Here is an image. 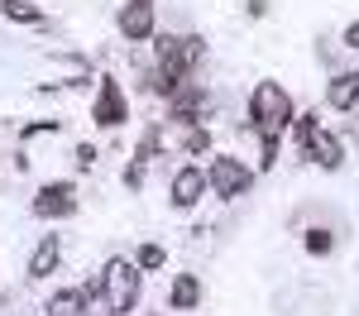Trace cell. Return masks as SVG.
<instances>
[{
    "label": "cell",
    "instance_id": "14",
    "mask_svg": "<svg viewBox=\"0 0 359 316\" xmlns=\"http://www.w3.org/2000/svg\"><path fill=\"white\" fill-rule=\"evenodd\" d=\"M0 15L5 20H20V25H43V10L34 0H0Z\"/></svg>",
    "mask_w": 359,
    "mask_h": 316
},
{
    "label": "cell",
    "instance_id": "16",
    "mask_svg": "<svg viewBox=\"0 0 359 316\" xmlns=\"http://www.w3.org/2000/svg\"><path fill=\"white\" fill-rule=\"evenodd\" d=\"M278 163V135H259V168Z\"/></svg>",
    "mask_w": 359,
    "mask_h": 316
},
{
    "label": "cell",
    "instance_id": "10",
    "mask_svg": "<svg viewBox=\"0 0 359 316\" xmlns=\"http://www.w3.org/2000/svg\"><path fill=\"white\" fill-rule=\"evenodd\" d=\"M206 111V91L201 86H182L177 96H172V120H182V125H196V115Z\"/></svg>",
    "mask_w": 359,
    "mask_h": 316
},
{
    "label": "cell",
    "instance_id": "6",
    "mask_svg": "<svg viewBox=\"0 0 359 316\" xmlns=\"http://www.w3.org/2000/svg\"><path fill=\"white\" fill-rule=\"evenodd\" d=\"M206 187H211V182H206V172H201V168H182L177 177H172V206H182V211L196 206V201L206 197Z\"/></svg>",
    "mask_w": 359,
    "mask_h": 316
},
{
    "label": "cell",
    "instance_id": "19",
    "mask_svg": "<svg viewBox=\"0 0 359 316\" xmlns=\"http://www.w3.org/2000/svg\"><path fill=\"white\" fill-rule=\"evenodd\" d=\"M306 249H311V254H331V235H326V230H311V235H306Z\"/></svg>",
    "mask_w": 359,
    "mask_h": 316
},
{
    "label": "cell",
    "instance_id": "4",
    "mask_svg": "<svg viewBox=\"0 0 359 316\" xmlns=\"http://www.w3.org/2000/svg\"><path fill=\"white\" fill-rule=\"evenodd\" d=\"M91 120H96V125H106V130H115V125H125V120H130V111H125V91H120V82H111V77H101V91H96V106H91Z\"/></svg>",
    "mask_w": 359,
    "mask_h": 316
},
{
    "label": "cell",
    "instance_id": "18",
    "mask_svg": "<svg viewBox=\"0 0 359 316\" xmlns=\"http://www.w3.org/2000/svg\"><path fill=\"white\" fill-rule=\"evenodd\" d=\"M20 135H25V139H34V135H57V120H29Z\"/></svg>",
    "mask_w": 359,
    "mask_h": 316
},
{
    "label": "cell",
    "instance_id": "2",
    "mask_svg": "<svg viewBox=\"0 0 359 316\" xmlns=\"http://www.w3.org/2000/svg\"><path fill=\"white\" fill-rule=\"evenodd\" d=\"M101 287H106V307H111V316H125L139 302V263H130V259H111L106 273H101Z\"/></svg>",
    "mask_w": 359,
    "mask_h": 316
},
{
    "label": "cell",
    "instance_id": "15",
    "mask_svg": "<svg viewBox=\"0 0 359 316\" xmlns=\"http://www.w3.org/2000/svg\"><path fill=\"white\" fill-rule=\"evenodd\" d=\"M135 263H139V268H163V263H168V254L158 249V245H139Z\"/></svg>",
    "mask_w": 359,
    "mask_h": 316
},
{
    "label": "cell",
    "instance_id": "9",
    "mask_svg": "<svg viewBox=\"0 0 359 316\" xmlns=\"http://www.w3.org/2000/svg\"><path fill=\"white\" fill-rule=\"evenodd\" d=\"M326 101L335 111H355L359 106V72H340L331 86H326Z\"/></svg>",
    "mask_w": 359,
    "mask_h": 316
},
{
    "label": "cell",
    "instance_id": "21",
    "mask_svg": "<svg viewBox=\"0 0 359 316\" xmlns=\"http://www.w3.org/2000/svg\"><path fill=\"white\" fill-rule=\"evenodd\" d=\"M125 187H144V163H135V168H125Z\"/></svg>",
    "mask_w": 359,
    "mask_h": 316
},
{
    "label": "cell",
    "instance_id": "5",
    "mask_svg": "<svg viewBox=\"0 0 359 316\" xmlns=\"http://www.w3.org/2000/svg\"><path fill=\"white\" fill-rule=\"evenodd\" d=\"M34 211H39V216H72V211H77V192H72V182H48V187H39Z\"/></svg>",
    "mask_w": 359,
    "mask_h": 316
},
{
    "label": "cell",
    "instance_id": "22",
    "mask_svg": "<svg viewBox=\"0 0 359 316\" xmlns=\"http://www.w3.org/2000/svg\"><path fill=\"white\" fill-rule=\"evenodd\" d=\"M96 163V149L91 144H77V168H91Z\"/></svg>",
    "mask_w": 359,
    "mask_h": 316
},
{
    "label": "cell",
    "instance_id": "23",
    "mask_svg": "<svg viewBox=\"0 0 359 316\" xmlns=\"http://www.w3.org/2000/svg\"><path fill=\"white\" fill-rule=\"evenodd\" d=\"M345 43H350V48L359 53V25H350V29H345Z\"/></svg>",
    "mask_w": 359,
    "mask_h": 316
},
{
    "label": "cell",
    "instance_id": "17",
    "mask_svg": "<svg viewBox=\"0 0 359 316\" xmlns=\"http://www.w3.org/2000/svg\"><path fill=\"white\" fill-rule=\"evenodd\" d=\"M206 149H211V135H206L201 125H192V130H187V153H206Z\"/></svg>",
    "mask_w": 359,
    "mask_h": 316
},
{
    "label": "cell",
    "instance_id": "13",
    "mask_svg": "<svg viewBox=\"0 0 359 316\" xmlns=\"http://www.w3.org/2000/svg\"><path fill=\"white\" fill-rule=\"evenodd\" d=\"M196 302H201V283H196L192 273H177V283H172V307L187 312V307H196Z\"/></svg>",
    "mask_w": 359,
    "mask_h": 316
},
{
    "label": "cell",
    "instance_id": "8",
    "mask_svg": "<svg viewBox=\"0 0 359 316\" xmlns=\"http://www.w3.org/2000/svg\"><path fill=\"white\" fill-rule=\"evenodd\" d=\"M120 34H125V39H149V34H154V5H135V0H130V5H125V10H120Z\"/></svg>",
    "mask_w": 359,
    "mask_h": 316
},
{
    "label": "cell",
    "instance_id": "12",
    "mask_svg": "<svg viewBox=\"0 0 359 316\" xmlns=\"http://www.w3.org/2000/svg\"><path fill=\"white\" fill-rule=\"evenodd\" d=\"M82 312H86V292L82 287L53 292V302H48V316H82Z\"/></svg>",
    "mask_w": 359,
    "mask_h": 316
},
{
    "label": "cell",
    "instance_id": "3",
    "mask_svg": "<svg viewBox=\"0 0 359 316\" xmlns=\"http://www.w3.org/2000/svg\"><path fill=\"white\" fill-rule=\"evenodd\" d=\"M206 182H211V192L225 201H235V197H245L249 187H254V172L240 163V158H211V168H206Z\"/></svg>",
    "mask_w": 359,
    "mask_h": 316
},
{
    "label": "cell",
    "instance_id": "11",
    "mask_svg": "<svg viewBox=\"0 0 359 316\" xmlns=\"http://www.w3.org/2000/svg\"><path fill=\"white\" fill-rule=\"evenodd\" d=\"M57 259H62V245H57V235H48V240L34 249V259H29V278H48L57 268Z\"/></svg>",
    "mask_w": 359,
    "mask_h": 316
},
{
    "label": "cell",
    "instance_id": "1",
    "mask_svg": "<svg viewBox=\"0 0 359 316\" xmlns=\"http://www.w3.org/2000/svg\"><path fill=\"white\" fill-rule=\"evenodd\" d=\"M249 125H254L259 135H283V130L292 125V101H287V91L278 82L254 86V96H249Z\"/></svg>",
    "mask_w": 359,
    "mask_h": 316
},
{
    "label": "cell",
    "instance_id": "24",
    "mask_svg": "<svg viewBox=\"0 0 359 316\" xmlns=\"http://www.w3.org/2000/svg\"><path fill=\"white\" fill-rule=\"evenodd\" d=\"M135 5H154V0H135Z\"/></svg>",
    "mask_w": 359,
    "mask_h": 316
},
{
    "label": "cell",
    "instance_id": "20",
    "mask_svg": "<svg viewBox=\"0 0 359 316\" xmlns=\"http://www.w3.org/2000/svg\"><path fill=\"white\" fill-rule=\"evenodd\" d=\"M316 130H321V125H316V115H297V135H302V144L311 139Z\"/></svg>",
    "mask_w": 359,
    "mask_h": 316
},
{
    "label": "cell",
    "instance_id": "7",
    "mask_svg": "<svg viewBox=\"0 0 359 316\" xmlns=\"http://www.w3.org/2000/svg\"><path fill=\"white\" fill-rule=\"evenodd\" d=\"M302 153L311 158V163H321V168H340V163H345V149H340V139H335V135H326V130H316V135L302 144Z\"/></svg>",
    "mask_w": 359,
    "mask_h": 316
}]
</instances>
